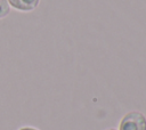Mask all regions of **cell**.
Listing matches in <instances>:
<instances>
[{
    "label": "cell",
    "instance_id": "obj_1",
    "mask_svg": "<svg viewBox=\"0 0 146 130\" xmlns=\"http://www.w3.org/2000/svg\"><path fill=\"white\" fill-rule=\"evenodd\" d=\"M120 130H146V117L140 112H129L122 117Z\"/></svg>",
    "mask_w": 146,
    "mask_h": 130
},
{
    "label": "cell",
    "instance_id": "obj_2",
    "mask_svg": "<svg viewBox=\"0 0 146 130\" xmlns=\"http://www.w3.org/2000/svg\"><path fill=\"white\" fill-rule=\"evenodd\" d=\"M10 6L21 11H31L35 9L40 0H7Z\"/></svg>",
    "mask_w": 146,
    "mask_h": 130
},
{
    "label": "cell",
    "instance_id": "obj_3",
    "mask_svg": "<svg viewBox=\"0 0 146 130\" xmlns=\"http://www.w3.org/2000/svg\"><path fill=\"white\" fill-rule=\"evenodd\" d=\"M10 11V7L7 0H0V18L6 17Z\"/></svg>",
    "mask_w": 146,
    "mask_h": 130
},
{
    "label": "cell",
    "instance_id": "obj_4",
    "mask_svg": "<svg viewBox=\"0 0 146 130\" xmlns=\"http://www.w3.org/2000/svg\"><path fill=\"white\" fill-rule=\"evenodd\" d=\"M19 130H36L34 128H30V127H25V128H21Z\"/></svg>",
    "mask_w": 146,
    "mask_h": 130
},
{
    "label": "cell",
    "instance_id": "obj_5",
    "mask_svg": "<svg viewBox=\"0 0 146 130\" xmlns=\"http://www.w3.org/2000/svg\"><path fill=\"white\" fill-rule=\"evenodd\" d=\"M107 130H115V129H107Z\"/></svg>",
    "mask_w": 146,
    "mask_h": 130
}]
</instances>
